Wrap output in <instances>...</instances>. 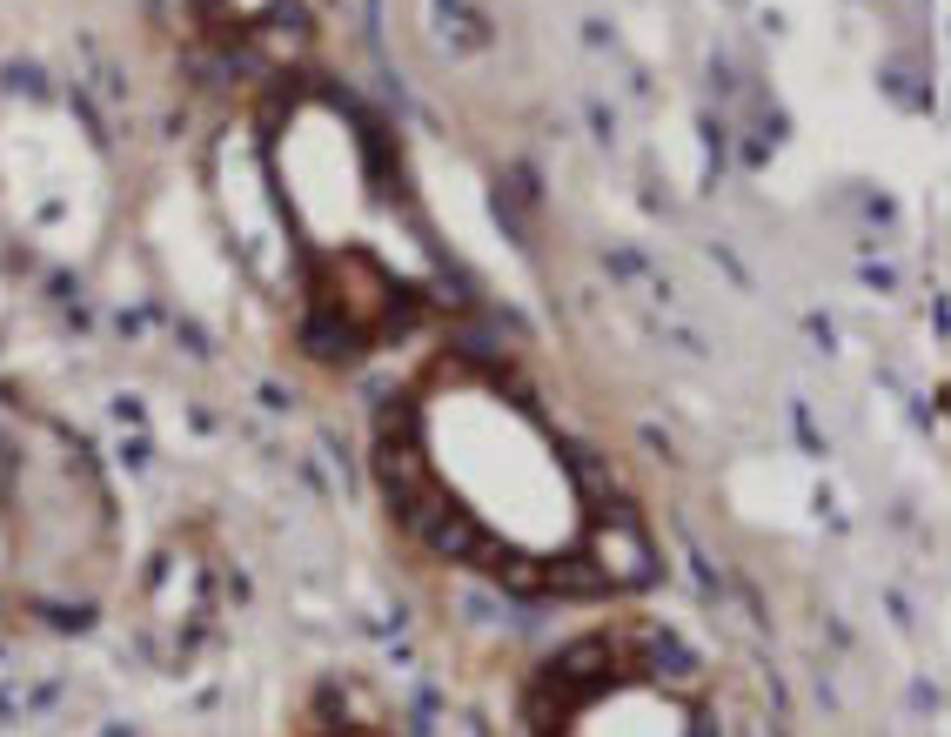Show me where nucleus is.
<instances>
[{
    "mask_svg": "<svg viewBox=\"0 0 951 737\" xmlns=\"http://www.w3.org/2000/svg\"><path fill=\"white\" fill-rule=\"evenodd\" d=\"M54 536L108 550L94 476L47 423H21L0 409V597H94V563L54 550Z\"/></svg>",
    "mask_w": 951,
    "mask_h": 737,
    "instance_id": "1",
    "label": "nucleus"
}]
</instances>
